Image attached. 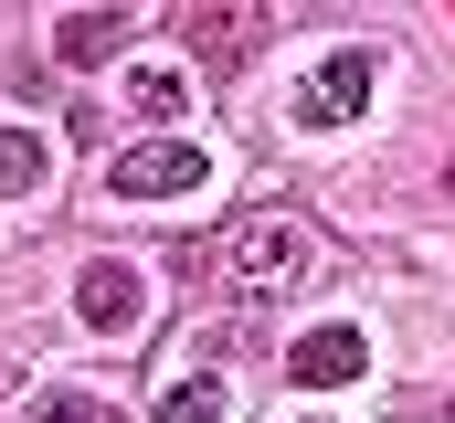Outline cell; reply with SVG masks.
<instances>
[{"label":"cell","instance_id":"6da1fadb","mask_svg":"<svg viewBox=\"0 0 455 423\" xmlns=\"http://www.w3.org/2000/svg\"><path fill=\"white\" fill-rule=\"evenodd\" d=\"M307 265H318V243H307V222L297 212H233L223 233H212V275H223L233 297H286V286H307Z\"/></svg>","mask_w":455,"mask_h":423},{"label":"cell","instance_id":"7a4b0ae2","mask_svg":"<svg viewBox=\"0 0 455 423\" xmlns=\"http://www.w3.org/2000/svg\"><path fill=\"white\" fill-rule=\"evenodd\" d=\"M202 170H212L202 138H148V148H127L107 170V191L116 202H180V191H202Z\"/></svg>","mask_w":455,"mask_h":423},{"label":"cell","instance_id":"3957f363","mask_svg":"<svg viewBox=\"0 0 455 423\" xmlns=\"http://www.w3.org/2000/svg\"><path fill=\"white\" fill-rule=\"evenodd\" d=\"M371 85H381V53H371V43H339V53L297 85V127H349V116L371 106Z\"/></svg>","mask_w":455,"mask_h":423},{"label":"cell","instance_id":"277c9868","mask_svg":"<svg viewBox=\"0 0 455 423\" xmlns=\"http://www.w3.org/2000/svg\"><path fill=\"white\" fill-rule=\"evenodd\" d=\"M254 43H265V0H191V53L212 75H243Z\"/></svg>","mask_w":455,"mask_h":423},{"label":"cell","instance_id":"5b68a950","mask_svg":"<svg viewBox=\"0 0 455 423\" xmlns=\"http://www.w3.org/2000/svg\"><path fill=\"white\" fill-rule=\"evenodd\" d=\"M360 371H371V339H360L349 317L307 328V339L286 349V381H307V392H339V381H360Z\"/></svg>","mask_w":455,"mask_h":423},{"label":"cell","instance_id":"8992f818","mask_svg":"<svg viewBox=\"0 0 455 423\" xmlns=\"http://www.w3.org/2000/svg\"><path fill=\"white\" fill-rule=\"evenodd\" d=\"M75 317H85V328H138V317H148V275H138V265H85V275H75Z\"/></svg>","mask_w":455,"mask_h":423},{"label":"cell","instance_id":"52a82bcc","mask_svg":"<svg viewBox=\"0 0 455 423\" xmlns=\"http://www.w3.org/2000/svg\"><path fill=\"white\" fill-rule=\"evenodd\" d=\"M116 43H127V11H64L53 21V64H75V75L116 64Z\"/></svg>","mask_w":455,"mask_h":423},{"label":"cell","instance_id":"ba28073f","mask_svg":"<svg viewBox=\"0 0 455 423\" xmlns=\"http://www.w3.org/2000/svg\"><path fill=\"white\" fill-rule=\"evenodd\" d=\"M43 170H53V148L32 127H0V191H43Z\"/></svg>","mask_w":455,"mask_h":423},{"label":"cell","instance_id":"9c48e42d","mask_svg":"<svg viewBox=\"0 0 455 423\" xmlns=\"http://www.w3.org/2000/svg\"><path fill=\"white\" fill-rule=\"evenodd\" d=\"M159 423H223V381H202V371L170 381V392H159Z\"/></svg>","mask_w":455,"mask_h":423},{"label":"cell","instance_id":"30bf717a","mask_svg":"<svg viewBox=\"0 0 455 423\" xmlns=\"http://www.w3.org/2000/svg\"><path fill=\"white\" fill-rule=\"evenodd\" d=\"M127 106H138V116H180L191 85H180V75H159V64H138V75H127Z\"/></svg>","mask_w":455,"mask_h":423},{"label":"cell","instance_id":"8fae6325","mask_svg":"<svg viewBox=\"0 0 455 423\" xmlns=\"http://www.w3.org/2000/svg\"><path fill=\"white\" fill-rule=\"evenodd\" d=\"M21 423H127V413H116V403H96V392H43Z\"/></svg>","mask_w":455,"mask_h":423},{"label":"cell","instance_id":"7c38bea8","mask_svg":"<svg viewBox=\"0 0 455 423\" xmlns=\"http://www.w3.org/2000/svg\"><path fill=\"white\" fill-rule=\"evenodd\" d=\"M297 423H318V413H297Z\"/></svg>","mask_w":455,"mask_h":423}]
</instances>
